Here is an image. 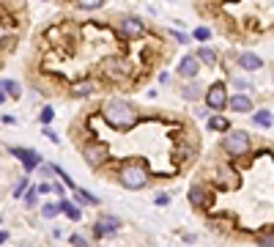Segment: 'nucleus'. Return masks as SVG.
Wrapping results in <instances>:
<instances>
[{
  "label": "nucleus",
  "instance_id": "15",
  "mask_svg": "<svg viewBox=\"0 0 274 247\" xmlns=\"http://www.w3.org/2000/svg\"><path fill=\"white\" fill-rule=\"evenodd\" d=\"M74 198H77V203H88V206H96V203H102L99 198H96L93 193H88V189H74Z\"/></svg>",
  "mask_w": 274,
  "mask_h": 247
},
{
  "label": "nucleus",
  "instance_id": "16",
  "mask_svg": "<svg viewBox=\"0 0 274 247\" xmlns=\"http://www.w3.org/2000/svg\"><path fill=\"white\" fill-rule=\"evenodd\" d=\"M93 91H96V83H91V80H88V83H77L74 88H71L74 97H91Z\"/></svg>",
  "mask_w": 274,
  "mask_h": 247
},
{
  "label": "nucleus",
  "instance_id": "11",
  "mask_svg": "<svg viewBox=\"0 0 274 247\" xmlns=\"http://www.w3.org/2000/svg\"><path fill=\"white\" fill-rule=\"evenodd\" d=\"M104 71L112 77V80H121V77H126L129 74V69H126V63L121 61V58H110L107 63H104Z\"/></svg>",
  "mask_w": 274,
  "mask_h": 247
},
{
  "label": "nucleus",
  "instance_id": "9",
  "mask_svg": "<svg viewBox=\"0 0 274 247\" xmlns=\"http://www.w3.org/2000/svg\"><path fill=\"white\" fill-rule=\"evenodd\" d=\"M228 107L233 113H252V99L247 93H236V97H228Z\"/></svg>",
  "mask_w": 274,
  "mask_h": 247
},
{
  "label": "nucleus",
  "instance_id": "25",
  "mask_svg": "<svg viewBox=\"0 0 274 247\" xmlns=\"http://www.w3.org/2000/svg\"><path fill=\"white\" fill-rule=\"evenodd\" d=\"M233 85L239 88V93H244V91L252 88V85H249V80H244V77H233Z\"/></svg>",
  "mask_w": 274,
  "mask_h": 247
},
{
  "label": "nucleus",
  "instance_id": "26",
  "mask_svg": "<svg viewBox=\"0 0 274 247\" xmlns=\"http://www.w3.org/2000/svg\"><path fill=\"white\" fill-rule=\"evenodd\" d=\"M58 212H61V209H58V203H44V217H47V220H52Z\"/></svg>",
  "mask_w": 274,
  "mask_h": 247
},
{
  "label": "nucleus",
  "instance_id": "6",
  "mask_svg": "<svg viewBox=\"0 0 274 247\" xmlns=\"http://www.w3.org/2000/svg\"><path fill=\"white\" fill-rule=\"evenodd\" d=\"M11 154L19 157V162H22V168H25V170L42 168V157H38L36 148H17V146H11Z\"/></svg>",
  "mask_w": 274,
  "mask_h": 247
},
{
  "label": "nucleus",
  "instance_id": "13",
  "mask_svg": "<svg viewBox=\"0 0 274 247\" xmlns=\"http://www.w3.org/2000/svg\"><path fill=\"white\" fill-rule=\"evenodd\" d=\"M189 201H192V206H208L206 189H203V187H192V189H189Z\"/></svg>",
  "mask_w": 274,
  "mask_h": 247
},
{
  "label": "nucleus",
  "instance_id": "34",
  "mask_svg": "<svg viewBox=\"0 0 274 247\" xmlns=\"http://www.w3.org/2000/svg\"><path fill=\"white\" fill-rule=\"evenodd\" d=\"M3 242H9V234H6V231H0V244Z\"/></svg>",
  "mask_w": 274,
  "mask_h": 247
},
{
  "label": "nucleus",
  "instance_id": "23",
  "mask_svg": "<svg viewBox=\"0 0 274 247\" xmlns=\"http://www.w3.org/2000/svg\"><path fill=\"white\" fill-rule=\"evenodd\" d=\"M258 244H261V247H274V234H271V231L261 234V236H258Z\"/></svg>",
  "mask_w": 274,
  "mask_h": 247
},
{
  "label": "nucleus",
  "instance_id": "4",
  "mask_svg": "<svg viewBox=\"0 0 274 247\" xmlns=\"http://www.w3.org/2000/svg\"><path fill=\"white\" fill-rule=\"evenodd\" d=\"M83 157H85L88 168H99V165L104 162V159L110 157V148L104 146V143H88L85 151H83Z\"/></svg>",
  "mask_w": 274,
  "mask_h": 247
},
{
  "label": "nucleus",
  "instance_id": "33",
  "mask_svg": "<svg viewBox=\"0 0 274 247\" xmlns=\"http://www.w3.org/2000/svg\"><path fill=\"white\" fill-rule=\"evenodd\" d=\"M173 36H175V42H181V44H184V42H187V36H184V33H181V30H173Z\"/></svg>",
  "mask_w": 274,
  "mask_h": 247
},
{
  "label": "nucleus",
  "instance_id": "10",
  "mask_svg": "<svg viewBox=\"0 0 274 247\" xmlns=\"http://www.w3.org/2000/svg\"><path fill=\"white\" fill-rule=\"evenodd\" d=\"M239 66L244 71H258V69H263V61L255 52H239Z\"/></svg>",
  "mask_w": 274,
  "mask_h": 247
},
{
  "label": "nucleus",
  "instance_id": "29",
  "mask_svg": "<svg viewBox=\"0 0 274 247\" xmlns=\"http://www.w3.org/2000/svg\"><path fill=\"white\" fill-rule=\"evenodd\" d=\"M154 203H156V206H167V203H170V195H167V193H159V195L154 198Z\"/></svg>",
  "mask_w": 274,
  "mask_h": 247
},
{
  "label": "nucleus",
  "instance_id": "20",
  "mask_svg": "<svg viewBox=\"0 0 274 247\" xmlns=\"http://www.w3.org/2000/svg\"><path fill=\"white\" fill-rule=\"evenodd\" d=\"M198 58L206 61V63H217V52L211 50V47H200V50H198Z\"/></svg>",
  "mask_w": 274,
  "mask_h": 247
},
{
  "label": "nucleus",
  "instance_id": "31",
  "mask_svg": "<svg viewBox=\"0 0 274 247\" xmlns=\"http://www.w3.org/2000/svg\"><path fill=\"white\" fill-rule=\"evenodd\" d=\"M208 36H211V30H208V28H198L195 30V39H200V42H206Z\"/></svg>",
  "mask_w": 274,
  "mask_h": 247
},
{
  "label": "nucleus",
  "instance_id": "27",
  "mask_svg": "<svg viewBox=\"0 0 274 247\" xmlns=\"http://www.w3.org/2000/svg\"><path fill=\"white\" fill-rule=\"evenodd\" d=\"M74 247H88V239L83 236V234H71V239H69Z\"/></svg>",
  "mask_w": 274,
  "mask_h": 247
},
{
  "label": "nucleus",
  "instance_id": "32",
  "mask_svg": "<svg viewBox=\"0 0 274 247\" xmlns=\"http://www.w3.org/2000/svg\"><path fill=\"white\" fill-rule=\"evenodd\" d=\"M44 135H47V138H50L52 143H61V138H58V132H55V129H50V126H44Z\"/></svg>",
  "mask_w": 274,
  "mask_h": 247
},
{
  "label": "nucleus",
  "instance_id": "28",
  "mask_svg": "<svg viewBox=\"0 0 274 247\" xmlns=\"http://www.w3.org/2000/svg\"><path fill=\"white\" fill-rule=\"evenodd\" d=\"M36 195H38V189H28L25 193V206H36Z\"/></svg>",
  "mask_w": 274,
  "mask_h": 247
},
{
  "label": "nucleus",
  "instance_id": "1",
  "mask_svg": "<svg viewBox=\"0 0 274 247\" xmlns=\"http://www.w3.org/2000/svg\"><path fill=\"white\" fill-rule=\"evenodd\" d=\"M102 113L112 129H132L137 124V110L126 99H107L102 105Z\"/></svg>",
  "mask_w": 274,
  "mask_h": 247
},
{
  "label": "nucleus",
  "instance_id": "3",
  "mask_svg": "<svg viewBox=\"0 0 274 247\" xmlns=\"http://www.w3.org/2000/svg\"><path fill=\"white\" fill-rule=\"evenodd\" d=\"M222 148L228 151L230 157L247 154V148H249V135H247L244 129H230L228 135H225V140H222Z\"/></svg>",
  "mask_w": 274,
  "mask_h": 247
},
{
  "label": "nucleus",
  "instance_id": "7",
  "mask_svg": "<svg viewBox=\"0 0 274 247\" xmlns=\"http://www.w3.org/2000/svg\"><path fill=\"white\" fill-rule=\"evenodd\" d=\"M121 36H126V39H137V36H143V30H146V25H143V20L140 17H124L121 20Z\"/></svg>",
  "mask_w": 274,
  "mask_h": 247
},
{
  "label": "nucleus",
  "instance_id": "35",
  "mask_svg": "<svg viewBox=\"0 0 274 247\" xmlns=\"http://www.w3.org/2000/svg\"><path fill=\"white\" fill-rule=\"evenodd\" d=\"M3 102H6V93H3V91H0V105H3Z\"/></svg>",
  "mask_w": 274,
  "mask_h": 247
},
{
  "label": "nucleus",
  "instance_id": "24",
  "mask_svg": "<svg viewBox=\"0 0 274 247\" xmlns=\"http://www.w3.org/2000/svg\"><path fill=\"white\" fill-rule=\"evenodd\" d=\"M52 118H55V110H52V107H44V110H42V113H38V121H42L44 126H47V124H50V121H52Z\"/></svg>",
  "mask_w": 274,
  "mask_h": 247
},
{
  "label": "nucleus",
  "instance_id": "30",
  "mask_svg": "<svg viewBox=\"0 0 274 247\" xmlns=\"http://www.w3.org/2000/svg\"><path fill=\"white\" fill-rule=\"evenodd\" d=\"M25 189H28V179H22V181H19V184H17V187H14V198H19L22 193H25Z\"/></svg>",
  "mask_w": 274,
  "mask_h": 247
},
{
  "label": "nucleus",
  "instance_id": "8",
  "mask_svg": "<svg viewBox=\"0 0 274 247\" xmlns=\"http://www.w3.org/2000/svg\"><path fill=\"white\" fill-rule=\"evenodd\" d=\"M198 69H200V63H198L195 55H184V58L179 61V66H175V71H179L181 77H187V80L198 77Z\"/></svg>",
  "mask_w": 274,
  "mask_h": 247
},
{
  "label": "nucleus",
  "instance_id": "17",
  "mask_svg": "<svg viewBox=\"0 0 274 247\" xmlns=\"http://www.w3.org/2000/svg\"><path fill=\"white\" fill-rule=\"evenodd\" d=\"M58 209H61L63 214H66L69 220H74V222L80 220V209H77V206L71 203V201H61V203H58Z\"/></svg>",
  "mask_w": 274,
  "mask_h": 247
},
{
  "label": "nucleus",
  "instance_id": "12",
  "mask_svg": "<svg viewBox=\"0 0 274 247\" xmlns=\"http://www.w3.org/2000/svg\"><path fill=\"white\" fill-rule=\"evenodd\" d=\"M112 231H118V217H102L93 225V234L96 236H107V234H112Z\"/></svg>",
  "mask_w": 274,
  "mask_h": 247
},
{
  "label": "nucleus",
  "instance_id": "2",
  "mask_svg": "<svg viewBox=\"0 0 274 247\" xmlns=\"http://www.w3.org/2000/svg\"><path fill=\"white\" fill-rule=\"evenodd\" d=\"M118 179H121V187L126 189H143L148 184V168L140 162V159H134V162H124V168L118 170Z\"/></svg>",
  "mask_w": 274,
  "mask_h": 247
},
{
  "label": "nucleus",
  "instance_id": "19",
  "mask_svg": "<svg viewBox=\"0 0 274 247\" xmlns=\"http://www.w3.org/2000/svg\"><path fill=\"white\" fill-rule=\"evenodd\" d=\"M252 118H255L258 126H263V129H269V126H271V113H269V110H261V113H255Z\"/></svg>",
  "mask_w": 274,
  "mask_h": 247
},
{
  "label": "nucleus",
  "instance_id": "5",
  "mask_svg": "<svg viewBox=\"0 0 274 247\" xmlns=\"http://www.w3.org/2000/svg\"><path fill=\"white\" fill-rule=\"evenodd\" d=\"M206 105H208V110H222V107H228V91H225L222 83H214L211 88L206 91Z\"/></svg>",
  "mask_w": 274,
  "mask_h": 247
},
{
  "label": "nucleus",
  "instance_id": "18",
  "mask_svg": "<svg viewBox=\"0 0 274 247\" xmlns=\"http://www.w3.org/2000/svg\"><path fill=\"white\" fill-rule=\"evenodd\" d=\"M0 91H9V97H14V99L19 97V85L14 80H0Z\"/></svg>",
  "mask_w": 274,
  "mask_h": 247
},
{
  "label": "nucleus",
  "instance_id": "14",
  "mask_svg": "<svg viewBox=\"0 0 274 247\" xmlns=\"http://www.w3.org/2000/svg\"><path fill=\"white\" fill-rule=\"evenodd\" d=\"M200 93H203V91H200V85H198V83H187V85L181 88V97L187 99V102H195Z\"/></svg>",
  "mask_w": 274,
  "mask_h": 247
},
{
  "label": "nucleus",
  "instance_id": "21",
  "mask_svg": "<svg viewBox=\"0 0 274 247\" xmlns=\"http://www.w3.org/2000/svg\"><path fill=\"white\" fill-rule=\"evenodd\" d=\"M208 129H217V132H225L228 129V121H225V118H208Z\"/></svg>",
  "mask_w": 274,
  "mask_h": 247
},
{
  "label": "nucleus",
  "instance_id": "22",
  "mask_svg": "<svg viewBox=\"0 0 274 247\" xmlns=\"http://www.w3.org/2000/svg\"><path fill=\"white\" fill-rule=\"evenodd\" d=\"M83 11H96V9H102V0H83V3H77Z\"/></svg>",
  "mask_w": 274,
  "mask_h": 247
}]
</instances>
